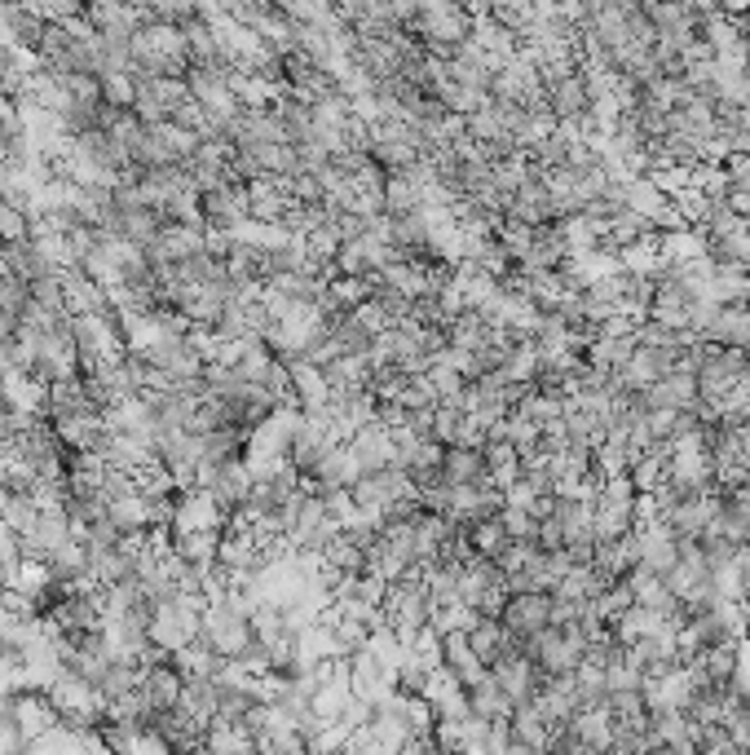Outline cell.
<instances>
[{
	"label": "cell",
	"instance_id": "obj_1",
	"mask_svg": "<svg viewBox=\"0 0 750 755\" xmlns=\"http://www.w3.org/2000/svg\"><path fill=\"white\" fill-rule=\"evenodd\" d=\"M380 610H385V627H394L402 641H416L429 627V614H433V592H429L424 566H416L402 579H394Z\"/></svg>",
	"mask_w": 750,
	"mask_h": 755
},
{
	"label": "cell",
	"instance_id": "obj_2",
	"mask_svg": "<svg viewBox=\"0 0 750 755\" xmlns=\"http://www.w3.org/2000/svg\"><path fill=\"white\" fill-rule=\"evenodd\" d=\"M499 685H504V693L512 698V702H530L534 693H539V685H543V671L534 667V658H530V649H526V641H517V645H508L490 667H486Z\"/></svg>",
	"mask_w": 750,
	"mask_h": 755
},
{
	"label": "cell",
	"instance_id": "obj_3",
	"mask_svg": "<svg viewBox=\"0 0 750 755\" xmlns=\"http://www.w3.org/2000/svg\"><path fill=\"white\" fill-rule=\"evenodd\" d=\"M349 451H353V460L362 464V473H375V469L398 464V442H394V429H389L385 416L366 420V425L349 438Z\"/></svg>",
	"mask_w": 750,
	"mask_h": 755
},
{
	"label": "cell",
	"instance_id": "obj_4",
	"mask_svg": "<svg viewBox=\"0 0 750 755\" xmlns=\"http://www.w3.org/2000/svg\"><path fill=\"white\" fill-rule=\"evenodd\" d=\"M499 619L517 641H530L552 623V592H508V605Z\"/></svg>",
	"mask_w": 750,
	"mask_h": 755
},
{
	"label": "cell",
	"instance_id": "obj_5",
	"mask_svg": "<svg viewBox=\"0 0 750 755\" xmlns=\"http://www.w3.org/2000/svg\"><path fill=\"white\" fill-rule=\"evenodd\" d=\"M287 362V385H291V398L300 412H322L331 403V385H327V371L322 362L296 353V358H283Z\"/></svg>",
	"mask_w": 750,
	"mask_h": 755
},
{
	"label": "cell",
	"instance_id": "obj_6",
	"mask_svg": "<svg viewBox=\"0 0 750 755\" xmlns=\"http://www.w3.org/2000/svg\"><path fill=\"white\" fill-rule=\"evenodd\" d=\"M706 340L728 344V349H750V305L746 300H724L715 305V314L702 327Z\"/></svg>",
	"mask_w": 750,
	"mask_h": 755
},
{
	"label": "cell",
	"instance_id": "obj_7",
	"mask_svg": "<svg viewBox=\"0 0 750 755\" xmlns=\"http://www.w3.org/2000/svg\"><path fill=\"white\" fill-rule=\"evenodd\" d=\"M181 685H186V676H181V671H177V663L168 658V663H146L137 693L146 698V707H151V715H155V711H168V707H177V698H181Z\"/></svg>",
	"mask_w": 750,
	"mask_h": 755
},
{
	"label": "cell",
	"instance_id": "obj_8",
	"mask_svg": "<svg viewBox=\"0 0 750 755\" xmlns=\"http://www.w3.org/2000/svg\"><path fill=\"white\" fill-rule=\"evenodd\" d=\"M649 407H671V412H693L697 407V371H666L644 390Z\"/></svg>",
	"mask_w": 750,
	"mask_h": 755
},
{
	"label": "cell",
	"instance_id": "obj_9",
	"mask_svg": "<svg viewBox=\"0 0 750 755\" xmlns=\"http://www.w3.org/2000/svg\"><path fill=\"white\" fill-rule=\"evenodd\" d=\"M636 539H640V566H649V570H658V575H666L671 566H675V557H680V544H675V530L666 526V522H640L636 526Z\"/></svg>",
	"mask_w": 750,
	"mask_h": 755
},
{
	"label": "cell",
	"instance_id": "obj_10",
	"mask_svg": "<svg viewBox=\"0 0 750 755\" xmlns=\"http://www.w3.org/2000/svg\"><path fill=\"white\" fill-rule=\"evenodd\" d=\"M508 217H521V221H530V226H543V221H556V204H552L548 186H543L539 177H530V182L517 186V195H512V204H508Z\"/></svg>",
	"mask_w": 750,
	"mask_h": 755
},
{
	"label": "cell",
	"instance_id": "obj_11",
	"mask_svg": "<svg viewBox=\"0 0 750 755\" xmlns=\"http://www.w3.org/2000/svg\"><path fill=\"white\" fill-rule=\"evenodd\" d=\"M442 663L464 680V685H473V680H482L486 676V663H482V654L468 645V632H442Z\"/></svg>",
	"mask_w": 750,
	"mask_h": 755
},
{
	"label": "cell",
	"instance_id": "obj_12",
	"mask_svg": "<svg viewBox=\"0 0 750 755\" xmlns=\"http://www.w3.org/2000/svg\"><path fill=\"white\" fill-rule=\"evenodd\" d=\"M512 707H517V702L504 693V685H499L490 671H486L482 680L468 685V711H473V715H482V720H508Z\"/></svg>",
	"mask_w": 750,
	"mask_h": 755
},
{
	"label": "cell",
	"instance_id": "obj_13",
	"mask_svg": "<svg viewBox=\"0 0 750 755\" xmlns=\"http://www.w3.org/2000/svg\"><path fill=\"white\" fill-rule=\"evenodd\" d=\"M442 478H446L451 486L486 482V478H490V469H486L482 447H446V456H442Z\"/></svg>",
	"mask_w": 750,
	"mask_h": 755
},
{
	"label": "cell",
	"instance_id": "obj_14",
	"mask_svg": "<svg viewBox=\"0 0 750 755\" xmlns=\"http://www.w3.org/2000/svg\"><path fill=\"white\" fill-rule=\"evenodd\" d=\"M468 645H473V649L482 654V663L490 667L508 645H517V636L504 627V619H499V614H482V619L468 627Z\"/></svg>",
	"mask_w": 750,
	"mask_h": 755
},
{
	"label": "cell",
	"instance_id": "obj_15",
	"mask_svg": "<svg viewBox=\"0 0 750 755\" xmlns=\"http://www.w3.org/2000/svg\"><path fill=\"white\" fill-rule=\"evenodd\" d=\"M570 733L583 742V751H609L614 746V720L605 707H587L570 720Z\"/></svg>",
	"mask_w": 750,
	"mask_h": 755
},
{
	"label": "cell",
	"instance_id": "obj_16",
	"mask_svg": "<svg viewBox=\"0 0 750 755\" xmlns=\"http://www.w3.org/2000/svg\"><path fill=\"white\" fill-rule=\"evenodd\" d=\"M636 561H640V539H636V530H627V535H618V539H600V544H596V566H600L605 575H614V579H622Z\"/></svg>",
	"mask_w": 750,
	"mask_h": 755
},
{
	"label": "cell",
	"instance_id": "obj_17",
	"mask_svg": "<svg viewBox=\"0 0 750 755\" xmlns=\"http://www.w3.org/2000/svg\"><path fill=\"white\" fill-rule=\"evenodd\" d=\"M702 671L710 676V685H728L741 667V654H737V636H724V641H710L702 654H697Z\"/></svg>",
	"mask_w": 750,
	"mask_h": 755
},
{
	"label": "cell",
	"instance_id": "obj_18",
	"mask_svg": "<svg viewBox=\"0 0 750 755\" xmlns=\"http://www.w3.org/2000/svg\"><path fill=\"white\" fill-rule=\"evenodd\" d=\"M446 331H451V349L477 353V349H482V344L495 336V322H490L482 309H464V314H460V318H455Z\"/></svg>",
	"mask_w": 750,
	"mask_h": 755
},
{
	"label": "cell",
	"instance_id": "obj_19",
	"mask_svg": "<svg viewBox=\"0 0 750 755\" xmlns=\"http://www.w3.org/2000/svg\"><path fill=\"white\" fill-rule=\"evenodd\" d=\"M653 234V226L636 212V208H614V217H609V234H605V243L614 248V252H622V248H631V243H640V239H649Z\"/></svg>",
	"mask_w": 750,
	"mask_h": 755
},
{
	"label": "cell",
	"instance_id": "obj_20",
	"mask_svg": "<svg viewBox=\"0 0 750 755\" xmlns=\"http://www.w3.org/2000/svg\"><path fill=\"white\" fill-rule=\"evenodd\" d=\"M468 539H473V552H477V557H486V561H499V557H504V548L512 544V535H508V526H504V517H499V513H495V517L473 522V526H468Z\"/></svg>",
	"mask_w": 750,
	"mask_h": 755
},
{
	"label": "cell",
	"instance_id": "obj_21",
	"mask_svg": "<svg viewBox=\"0 0 750 755\" xmlns=\"http://www.w3.org/2000/svg\"><path fill=\"white\" fill-rule=\"evenodd\" d=\"M666 204H671V195H666L653 177H631V182H627V208H636L644 221H653Z\"/></svg>",
	"mask_w": 750,
	"mask_h": 755
},
{
	"label": "cell",
	"instance_id": "obj_22",
	"mask_svg": "<svg viewBox=\"0 0 750 755\" xmlns=\"http://www.w3.org/2000/svg\"><path fill=\"white\" fill-rule=\"evenodd\" d=\"M495 239L508 248V256H512V261H521V256L534 248V226H530V221H521V217H504V221L495 226Z\"/></svg>",
	"mask_w": 750,
	"mask_h": 755
},
{
	"label": "cell",
	"instance_id": "obj_23",
	"mask_svg": "<svg viewBox=\"0 0 750 755\" xmlns=\"http://www.w3.org/2000/svg\"><path fill=\"white\" fill-rule=\"evenodd\" d=\"M23 239H32V217L10 199H0V243H23Z\"/></svg>",
	"mask_w": 750,
	"mask_h": 755
},
{
	"label": "cell",
	"instance_id": "obj_24",
	"mask_svg": "<svg viewBox=\"0 0 750 755\" xmlns=\"http://www.w3.org/2000/svg\"><path fill=\"white\" fill-rule=\"evenodd\" d=\"M504 526H508V535L512 539H534L539 535V517L530 513V508H517V504H504Z\"/></svg>",
	"mask_w": 750,
	"mask_h": 755
},
{
	"label": "cell",
	"instance_id": "obj_25",
	"mask_svg": "<svg viewBox=\"0 0 750 755\" xmlns=\"http://www.w3.org/2000/svg\"><path fill=\"white\" fill-rule=\"evenodd\" d=\"M697 751H737V737L728 733V724H697Z\"/></svg>",
	"mask_w": 750,
	"mask_h": 755
},
{
	"label": "cell",
	"instance_id": "obj_26",
	"mask_svg": "<svg viewBox=\"0 0 750 755\" xmlns=\"http://www.w3.org/2000/svg\"><path fill=\"white\" fill-rule=\"evenodd\" d=\"M719 204H724L728 212H737L741 221H750V186H741V182H728Z\"/></svg>",
	"mask_w": 750,
	"mask_h": 755
},
{
	"label": "cell",
	"instance_id": "obj_27",
	"mask_svg": "<svg viewBox=\"0 0 750 755\" xmlns=\"http://www.w3.org/2000/svg\"><path fill=\"white\" fill-rule=\"evenodd\" d=\"M102 98H107V102H115V107H129V102H133L137 94H133V85H129V80H120V76H111V80L102 85Z\"/></svg>",
	"mask_w": 750,
	"mask_h": 755
},
{
	"label": "cell",
	"instance_id": "obj_28",
	"mask_svg": "<svg viewBox=\"0 0 750 755\" xmlns=\"http://www.w3.org/2000/svg\"><path fill=\"white\" fill-rule=\"evenodd\" d=\"M732 570H737V579H741V588L750 597V544H737L732 548Z\"/></svg>",
	"mask_w": 750,
	"mask_h": 755
}]
</instances>
